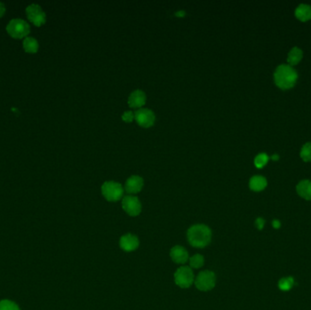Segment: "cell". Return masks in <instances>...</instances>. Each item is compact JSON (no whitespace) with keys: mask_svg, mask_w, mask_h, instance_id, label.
Here are the masks:
<instances>
[{"mask_svg":"<svg viewBox=\"0 0 311 310\" xmlns=\"http://www.w3.org/2000/svg\"><path fill=\"white\" fill-rule=\"evenodd\" d=\"M187 238L190 246L195 248H204L212 240V230L207 225H193L187 231Z\"/></svg>","mask_w":311,"mask_h":310,"instance_id":"1","label":"cell"},{"mask_svg":"<svg viewBox=\"0 0 311 310\" xmlns=\"http://www.w3.org/2000/svg\"><path fill=\"white\" fill-rule=\"evenodd\" d=\"M298 77L299 76L296 69L286 64L279 65L274 72L275 84L284 90L293 87L298 80Z\"/></svg>","mask_w":311,"mask_h":310,"instance_id":"2","label":"cell"},{"mask_svg":"<svg viewBox=\"0 0 311 310\" xmlns=\"http://www.w3.org/2000/svg\"><path fill=\"white\" fill-rule=\"evenodd\" d=\"M217 283V276L213 271L204 270L195 277L194 284L198 290L207 292L212 290Z\"/></svg>","mask_w":311,"mask_h":310,"instance_id":"3","label":"cell"},{"mask_svg":"<svg viewBox=\"0 0 311 310\" xmlns=\"http://www.w3.org/2000/svg\"><path fill=\"white\" fill-rule=\"evenodd\" d=\"M174 281L180 288H189L195 281L193 270L188 266H181L174 274Z\"/></svg>","mask_w":311,"mask_h":310,"instance_id":"4","label":"cell"},{"mask_svg":"<svg viewBox=\"0 0 311 310\" xmlns=\"http://www.w3.org/2000/svg\"><path fill=\"white\" fill-rule=\"evenodd\" d=\"M6 31L12 38L21 39L23 38H27V36L29 34L30 27L29 23L23 19L15 18L10 20L8 25L6 26Z\"/></svg>","mask_w":311,"mask_h":310,"instance_id":"5","label":"cell"},{"mask_svg":"<svg viewBox=\"0 0 311 310\" xmlns=\"http://www.w3.org/2000/svg\"><path fill=\"white\" fill-rule=\"evenodd\" d=\"M104 197L110 202L120 200L124 194V189L119 183L115 181H107L101 187Z\"/></svg>","mask_w":311,"mask_h":310,"instance_id":"6","label":"cell"},{"mask_svg":"<svg viewBox=\"0 0 311 310\" xmlns=\"http://www.w3.org/2000/svg\"><path fill=\"white\" fill-rule=\"evenodd\" d=\"M122 208L130 217H138L142 211V205L137 196L126 195L122 199Z\"/></svg>","mask_w":311,"mask_h":310,"instance_id":"7","label":"cell"},{"mask_svg":"<svg viewBox=\"0 0 311 310\" xmlns=\"http://www.w3.org/2000/svg\"><path fill=\"white\" fill-rule=\"evenodd\" d=\"M27 16L29 21L34 24L37 27H41L42 25L46 23V13L43 11L41 6L38 4L29 5L26 9Z\"/></svg>","mask_w":311,"mask_h":310,"instance_id":"8","label":"cell"},{"mask_svg":"<svg viewBox=\"0 0 311 310\" xmlns=\"http://www.w3.org/2000/svg\"><path fill=\"white\" fill-rule=\"evenodd\" d=\"M135 119L139 126L143 127H150L153 126L155 122V114L149 109H139L134 113Z\"/></svg>","mask_w":311,"mask_h":310,"instance_id":"9","label":"cell"},{"mask_svg":"<svg viewBox=\"0 0 311 310\" xmlns=\"http://www.w3.org/2000/svg\"><path fill=\"white\" fill-rule=\"evenodd\" d=\"M119 247L125 252H134L139 247V239L137 235L131 233H127L121 236Z\"/></svg>","mask_w":311,"mask_h":310,"instance_id":"10","label":"cell"},{"mask_svg":"<svg viewBox=\"0 0 311 310\" xmlns=\"http://www.w3.org/2000/svg\"><path fill=\"white\" fill-rule=\"evenodd\" d=\"M169 256H170V259H171L173 262L176 263V264H186L189 261V259H190L188 250L184 247L179 246V245L174 246L170 249Z\"/></svg>","mask_w":311,"mask_h":310,"instance_id":"11","label":"cell"},{"mask_svg":"<svg viewBox=\"0 0 311 310\" xmlns=\"http://www.w3.org/2000/svg\"><path fill=\"white\" fill-rule=\"evenodd\" d=\"M144 186V180L141 177L138 176H131L130 178H127L125 184V190L128 194L134 195L140 192Z\"/></svg>","mask_w":311,"mask_h":310,"instance_id":"12","label":"cell"},{"mask_svg":"<svg viewBox=\"0 0 311 310\" xmlns=\"http://www.w3.org/2000/svg\"><path fill=\"white\" fill-rule=\"evenodd\" d=\"M146 94L142 90H135L128 98V106L132 109H142L146 103Z\"/></svg>","mask_w":311,"mask_h":310,"instance_id":"13","label":"cell"},{"mask_svg":"<svg viewBox=\"0 0 311 310\" xmlns=\"http://www.w3.org/2000/svg\"><path fill=\"white\" fill-rule=\"evenodd\" d=\"M298 194L306 200H311V180H301L297 185Z\"/></svg>","mask_w":311,"mask_h":310,"instance_id":"14","label":"cell"},{"mask_svg":"<svg viewBox=\"0 0 311 310\" xmlns=\"http://www.w3.org/2000/svg\"><path fill=\"white\" fill-rule=\"evenodd\" d=\"M267 185H268L267 179L262 176H254L249 180L250 190L256 191V192H259V191L265 190Z\"/></svg>","mask_w":311,"mask_h":310,"instance_id":"15","label":"cell"},{"mask_svg":"<svg viewBox=\"0 0 311 310\" xmlns=\"http://www.w3.org/2000/svg\"><path fill=\"white\" fill-rule=\"evenodd\" d=\"M295 15L301 21L311 19V6L308 4H300L295 10Z\"/></svg>","mask_w":311,"mask_h":310,"instance_id":"16","label":"cell"},{"mask_svg":"<svg viewBox=\"0 0 311 310\" xmlns=\"http://www.w3.org/2000/svg\"><path fill=\"white\" fill-rule=\"evenodd\" d=\"M303 58V52L300 47L295 46L288 54V63L289 66H295L300 62Z\"/></svg>","mask_w":311,"mask_h":310,"instance_id":"17","label":"cell"},{"mask_svg":"<svg viewBox=\"0 0 311 310\" xmlns=\"http://www.w3.org/2000/svg\"><path fill=\"white\" fill-rule=\"evenodd\" d=\"M23 46L25 51L30 54L37 53L39 50V42L34 38L27 37L23 41Z\"/></svg>","mask_w":311,"mask_h":310,"instance_id":"18","label":"cell"},{"mask_svg":"<svg viewBox=\"0 0 311 310\" xmlns=\"http://www.w3.org/2000/svg\"><path fill=\"white\" fill-rule=\"evenodd\" d=\"M189 262H190V268H191L192 270L193 269L198 270V269H201L205 264V259L200 254H196V255L190 258Z\"/></svg>","mask_w":311,"mask_h":310,"instance_id":"19","label":"cell"},{"mask_svg":"<svg viewBox=\"0 0 311 310\" xmlns=\"http://www.w3.org/2000/svg\"><path fill=\"white\" fill-rule=\"evenodd\" d=\"M294 285L293 277L288 276V277H284L282 279H280L278 282V287L282 290V291H288L290 290Z\"/></svg>","mask_w":311,"mask_h":310,"instance_id":"20","label":"cell"},{"mask_svg":"<svg viewBox=\"0 0 311 310\" xmlns=\"http://www.w3.org/2000/svg\"><path fill=\"white\" fill-rule=\"evenodd\" d=\"M300 156L304 161H311V142L304 144L300 150Z\"/></svg>","mask_w":311,"mask_h":310,"instance_id":"21","label":"cell"},{"mask_svg":"<svg viewBox=\"0 0 311 310\" xmlns=\"http://www.w3.org/2000/svg\"><path fill=\"white\" fill-rule=\"evenodd\" d=\"M269 159H270V156L267 155L266 153H260V154H259L255 157V160H254L255 166L258 168H261V167L265 166L266 164L268 163Z\"/></svg>","mask_w":311,"mask_h":310,"instance_id":"22","label":"cell"},{"mask_svg":"<svg viewBox=\"0 0 311 310\" xmlns=\"http://www.w3.org/2000/svg\"><path fill=\"white\" fill-rule=\"evenodd\" d=\"M0 310H20V309L15 302L5 299L0 301Z\"/></svg>","mask_w":311,"mask_h":310,"instance_id":"23","label":"cell"},{"mask_svg":"<svg viewBox=\"0 0 311 310\" xmlns=\"http://www.w3.org/2000/svg\"><path fill=\"white\" fill-rule=\"evenodd\" d=\"M122 119L125 122H132L133 119H135V114L132 111H127L122 115Z\"/></svg>","mask_w":311,"mask_h":310,"instance_id":"24","label":"cell"},{"mask_svg":"<svg viewBox=\"0 0 311 310\" xmlns=\"http://www.w3.org/2000/svg\"><path fill=\"white\" fill-rule=\"evenodd\" d=\"M255 225H256L258 230H262L263 228H264V226H265V220L261 218H257L256 221H255Z\"/></svg>","mask_w":311,"mask_h":310,"instance_id":"25","label":"cell"},{"mask_svg":"<svg viewBox=\"0 0 311 310\" xmlns=\"http://www.w3.org/2000/svg\"><path fill=\"white\" fill-rule=\"evenodd\" d=\"M5 12H6V6H5V5H4L2 2H0V17H2L4 16Z\"/></svg>","mask_w":311,"mask_h":310,"instance_id":"26","label":"cell"},{"mask_svg":"<svg viewBox=\"0 0 311 310\" xmlns=\"http://www.w3.org/2000/svg\"><path fill=\"white\" fill-rule=\"evenodd\" d=\"M272 225H273V228H274V229H276V230L279 229V228H280V226H281L280 222H279L278 220H274V221L272 222Z\"/></svg>","mask_w":311,"mask_h":310,"instance_id":"27","label":"cell"},{"mask_svg":"<svg viewBox=\"0 0 311 310\" xmlns=\"http://www.w3.org/2000/svg\"><path fill=\"white\" fill-rule=\"evenodd\" d=\"M185 15H186V12L183 11V10L176 13V16H177V17H184Z\"/></svg>","mask_w":311,"mask_h":310,"instance_id":"28","label":"cell"},{"mask_svg":"<svg viewBox=\"0 0 311 310\" xmlns=\"http://www.w3.org/2000/svg\"><path fill=\"white\" fill-rule=\"evenodd\" d=\"M271 159L274 161H277L279 159V155L277 154H274L273 155H271Z\"/></svg>","mask_w":311,"mask_h":310,"instance_id":"29","label":"cell"}]
</instances>
